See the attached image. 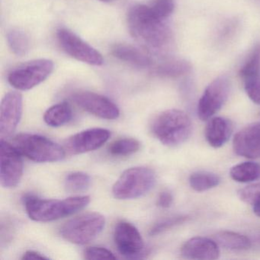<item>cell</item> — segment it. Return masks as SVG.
Listing matches in <instances>:
<instances>
[{"label": "cell", "instance_id": "32", "mask_svg": "<svg viewBox=\"0 0 260 260\" xmlns=\"http://www.w3.org/2000/svg\"><path fill=\"white\" fill-rule=\"evenodd\" d=\"M85 258L89 260L93 259H115L116 257L109 249L98 246H92L85 250Z\"/></svg>", "mask_w": 260, "mask_h": 260}, {"label": "cell", "instance_id": "1", "mask_svg": "<svg viewBox=\"0 0 260 260\" xmlns=\"http://www.w3.org/2000/svg\"><path fill=\"white\" fill-rule=\"evenodd\" d=\"M129 29L134 37L147 46L160 48L170 39L171 33L164 20L156 17L145 5H135L127 15Z\"/></svg>", "mask_w": 260, "mask_h": 260}, {"label": "cell", "instance_id": "16", "mask_svg": "<svg viewBox=\"0 0 260 260\" xmlns=\"http://www.w3.org/2000/svg\"><path fill=\"white\" fill-rule=\"evenodd\" d=\"M181 254L189 259H217L220 256L218 244L206 237H193L184 243Z\"/></svg>", "mask_w": 260, "mask_h": 260}, {"label": "cell", "instance_id": "14", "mask_svg": "<svg viewBox=\"0 0 260 260\" xmlns=\"http://www.w3.org/2000/svg\"><path fill=\"white\" fill-rule=\"evenodd\" d=\"M110 136V132L107 129H88L68 138L65 141L64 149L71 154L87 153L100 148L107 142Z\"/></svg>", "mask_w": 260, "mask_h": 260}, {"label": "cell", "instance_id": "8", "mask_svg": "<svg viewBox=\"0 0 260 260\" xmlns=\"http://www.w3.org/2000/svg\"><path fill=\"white\" fill-rule=\"evenodd\" d=\"M231 83L226 77H220L211 82L205 89L198 105V116L207 121L217 113L229 96Z\"/></svg>", "mask_w": 260, "mask_h": 260}, {"label": "cell", "instance_id": "7", "mask_svg": "<svg viewBox=\"0 0 260 260\" xmlns=\"http://www.w3.org/2000/svg\"><path fill=\"white\" fill-rule=\"evenodd\" d=\"M54 63L48 59L27 62L10 73V84L19 90H29L45 81L54 71Z\"/></svg>", "mask_w": 260, "mask_h": 260}, {"label": "cell", "instance_id": "2", "mask_svg": "<svg viewBox=\"0 0 260 260\" xmlns=\"http://www.w3.org/2000/svg\"><path fill=\"white\" fill-rule=\"evenodd\" d=\"M90 202L89 196H74L63 200L42 199L35 196L24 198L25 210L30 218L36 221H52L71 215L86 208Z\"/></svg>", "mask_w": 260, "mask_h": 260}, {"label": "cell", "instance_id": "29", "mask_svg": "<svg viewBox=\"0 0 260 260\" xmlns=\"http://www.w3.org/2000/svg\"><path fill=\"white\" fill-rule=\"evenodd\" d=\"M188 215H176L173 217H167L160 221L156 223L153 228L150 229V234L151 236H156L162 234L165 231H169L175 226L182 224L189 220Z\"/></svg>", "mask_w": 260, "mask_h": 260}, {"label": "cell", "instance_id": "34", "mask_svg": "<svg viewBox=\"0 0 260 260\" xmlns=\"http://www.w3.org/2000/svg\"><path fill=\"white\" fill-rule=\"evenodd\" d=\"M22 259L30 260V259H48V257L42 255L40 252H36V251L29 250L27 251L26 252L24 253L22 256Z\"/></svg>", "mask_w": 260, "mask_h": 260}, {"label": "cell", "instance_id": "17", "mask_svg": "<svg viewBox=\"0 0 260 260\" xmlns=\"http://www.w3.org/2000/svg\"><path fill=\"white\" fill-rule=\"evenodd\" d=\"M233 132V124L228 118H211L205 128V138L210 146L219 148L226 144Z\"/></svg>", "mask_w": 260, "mask_h": 260}, {"label": "cell", "instance_id": "13", "mask_svg": "<svg viewBox=\"0 0 260 260\" xmlns=\"http://www.w3.org/2000/svg\"><path fill=\"white\" fill-rule=\"evenodd\" d=\"M77 106L95 116L104 119H116L119 117L118 106L104 95L95 92H79L73 95Z\"/></svg>", "mask_w": 260, "mask_h": 260}, {"label": "cell", "instance_id": "27", "mask_svg": "<svg viewBox=\"0 0 260 260\" xmlns=\"http://www.w3.org/2000/svg\"><path fill=\"white\" fill-rule=\"evenodd\" d=\"M141 144L133 138H123L112 143L109 147V152L113 156H127L139 150Z\"/></svg>", "mask_w": 260, "mask_h": 260}, {"label": "cell", "instance_id": "5", "mask_svg": "<svg viewBox=\"0 0 260 260\" xmlns=\"http://www.w3.org/2000/svg\"><path fill=\"white\" fill-rule=\"evenodd\" d=\"M156 184L154 172L147 167H133L123 172L114 184L112 194L115 199H137L147 194Z\"/></svg>", "mask_w": 260, "mask_h": 260}, {"label": "cell", "instance_id": "18", "mask_svg": "<svg viewBox=\"0 0 260 260\" xmlns=\"http://www.w3.org/2000/svg\"><path fill=\"white\" fill-rule=\"evenodd\" d=\"M112 54L122 61L140 68H148L152 64L151 57L148 54L131 45H115L112 48Z\"/></svg>", "mask_w": 260, "mask_h": 260}, {"label": "cell", "instance_id": "31", "mask_svg": "<svg viewBox=\"0 0 260 260\" xmlns=\"http://www.w3.org/2000/svg\"><path fill=\"white\" fill-rule=\"evenodd\" d=\"M174 0H154L150 8L154 16L164 20L174 10Z\"/></svg>", "mask_w": 260, "mask_h": 260}, {"label": "cell", "instance_id": "4", "mask_svg": "<svg viewBox=\"0 0 260 260\" xmlns=\"http://www.w3.org/2000/svg\"><path fill=\"white\" fill-rule=\"evenodd\" d=\"M13 145L21 154L35 162H56L65 156L64 148L41 135L20 134L15 137Z\"/></svg>", "mask_w": 260, "mask_h": 260}, {"label": "cell", "instance_id": "6", "mask_svg": "<svg viewBox=\"0 0 260 260\" xmlns=\"http://www.w3.org/2000/svg\"><path fill=\"white\" fill-rule=\"evenodd\" d=\"M105 224L106 219L100 213H86L68 220L60 229V234L70 243L86 244L101 234Z\"/></svg>", "mask_w": 260, "mask_h": 260}, {"label": "cell", "instance_id": "35", "mask_svg": "<svg viewBox=\"0 0 260 260\" xmlns=\"http://www.w3.org/2000/svg\"><path fill=\"white\" fill-rule=\"evenodd\" d=\"M250 240L252 242V245L253 243L255 246L260 247V228L254 233L252 238H250Z\"/></svg>", "mask_w": 260, "mask_h": 260}, {"label": "cell", "instance_id": "20", "mask_svg": "<svg viewBox=\"0 0 260 260\" xmlns=\"http://www.w3.org/2000/svg\"><path fill=\"white\" fill-rule=\"evenodd\" d=\"M73 117L72 109L67 103H58L46 111L44 119L48 125L60 127L71 121Z\"/></svg>", "mask_w": 260, "mask_h": 260}, {"label": "cell", "instance_id": "28", "mask_svg": "<svg viewBox=\"0 0 260 260\" xmlns=\"http://www.w3.org/2000/svg\"><path fill=\"white\" fill-rule=\"evenodd\" d=\"M260 73V44L252 50L240 71L242 79Z\"/></svg>", "mask_w": 260, "mask_h": 260}, {"label": "cell", "instance_id": "21", "mask_svg": "<svg viewBox=\"0 0 260 260\" xmlns=\"http://www.w3.org/2000/svg\"><path fill=\"white\" fill-rule=\"evenodd\" d=\"M231 177L236 182H249L260 179V164L255 162H244L237 164L230 171Z\"/></svg>", "mask_w": 260, "mask_h": 260}, {"label": "cell", "instance_id": "23", "mask_svg": "<svg viewBox=\"0 0 260 260\" xmlns=\"http://www.w3.org/2000/svg\"><path fill=\"white\" fill-rule=\"evenodd\" d=\"M190 186L196 191H205L215 188L220 184V179L215 173L199 171L190 176Z\"/></svg>", "mask_w": 260, "mask_h": 260}, {"label": "cell", "instance_id": "30", "mask_svg": "<svg viewBox=\"0 0 260 260\" xmlns=\"http://www.w3.org/2000/svg\"><path fill=\"white\" fill-rule=\"evenodd\" d=\"M244 88L249 98L260 106V73L243 79Z\"/></svg>", "mask_w": 260, "mask_h": 260}, {"label": "cell", "instance_id": "25", "mask_svg": "<svg viewBox=\"0 0 260 260\" xmlns=\"http://www.w3.org/2000/svg\"><path fill=\"white\" fill-rule=\"evenodd\" d=\"M7 41L12 51L18 56H23L29 50V39L23 31L12 29L7 34Z\"/></svg>", "mask_w": 260, "mask_h": 260}, {"label": "cell", "instance_id": "36", "mask_svg": "<svg viewBox=\"0 0 260 260\" xmlns=\"http://www.w3.org/2000/svg\"><path fill=\"white\" fill-rule=\"evenodd\" d=\"M102 2H110L111 0H100Z\"/></svg>", "mask_w": 260, "mask_h": 260}, {"label": "cell", "instance_id": "11", "mask_svg": "<svg viewBox=\"0 0 260 260\" xmlns=\"http://www.w3.org/2000/svg\"><path fill=\"white\" fill-rule=\"evenodd\" d=\"M114 240L118 250L127 258H141L146 254L145 245L138 230L132 223L118 222L114 232Z\"/></svg>", "mask_w": 260, "mask_h": 260}, {"label": "cell", "instance_id": "26", "mask_svg": "<svg viewBox=\"0 0 260 260\" xmlns=\"http://www.w3.org/2000/svg\"><path fill=\"white\" fill-rule=\"evenodd\" d=\"M238 196L243 202L250 205L253 212L260 217V182L239 190Z\"/></svg>", "mask_w": 260, "mask_h": 260}, {"label": "cell", "instance_id": "22", "mask_svg": "<svg viewBox=\"0 0 260 260\" xmlns=\"http://www.w3.org/2000/svg\"><path fill=\"white\" fill-rule=\"evenodd\" d=\"M191 70L189 62L182 59L167 60L156 67L155 73L161 77H176L188 74Z\"/></svg>", "mask_w": 260, "mask_h": 260}, {"label": "cell", "instance_id": "10", "mask_svg": "<svg viewBox=\"0 0 260 260\" xmlns=\"http://www.w3.org/2000/svg\"><path fill=\"white\" fill-rule=\"evenodd\" d=\"M57 36L62 49L73 58L93 66L103 65L104 60L102 54L75 33L66 28H60Z\"/></svg>", "mask_w": 260, "mask_h": 260}, {"label": "cell", "instance_id": "19", "mask_svg": "<svg viewBox=\"0 0 260 260\" xmlns=\"http://www.w3.org/2000/svg\"><path fill=\"white\" fill-rule=\"evenodd\" d=\"M213 240L218 244L230 250L243 251L252 246L250 238L232 231H220L214 234Z\"/></svg>", "mask_w": 260, "mask_h": 260}, {"label": "cell", "instance_id": "24", "mask_svg": "<svg viewBox=\"0 0 260 260\" xmlns=\"http://www.w3.org/2000/svg\"><path fill=\"white\" fill-rule=\"evenodd\" d=\"M91 177L83 172H73L67 175L64 179V187L69 192H81L90 186Z\"/></svg>", "mask_w": 260, "mask_h": 260}, {"label": "cell", "instance_id": "33", "mask_svg": "<svg viewBox=\"0 0 260 260\" xmlns=\"http://www.w3.org/2000/svg\"><path fill=\"white\" fill-rule=\"evenodd\" d=\"M173 202V196L171 192L164 191L159 194L157 200V205L160 208H168L171 206Z\"/></svg>", "mask_w": 260, "mask_h": 260}, {"label": "cell", "instance_id": "3", "mask_svg": "<svg viewBox=\"0 0 260 260\" xmlns=\"http://www.w3.org/2000/svg\"><path fill=\"white\" fill-rule=\"evenodd\" d=\"M192 124L188 115L179 109L159 114L152 124V132L164 145L176 147L189 138Z\"/></svg>", "mask_w": 260, "mask_h": 260}, {"label": "cell", "instance_id": "15", "mask_svg": "<svg viewBox=\"0 0 260 260\" xmlns=\"http://www.w3.org/2000/svg\"><path fill=\"white\" fill-rule=\"evenodd\" d=\"M233 147L237 155L249 159L260 157V122L243 127L234 138Z\"/></svg>", "mask_w": 260, "mask_h": 260}, {"label": "cell", "instance_id": "9", "mask_svg": "<svg viewBox=\"0 0 260 260\" xmlns=\"http://www.w3.org/2000/svg\"><path fill=\"white\" fill-rule=\"evenodd\" d=\"M23 174L21 153L6 140L0 141V182L4 188H13L20 182Z\"/></svg>", "mask_w": 260, "mask_h": 260}, {"label": "cell", "instance_id": "12", "mask_svg": "<svg viewBox=\"0 0 260 260\" xmlns=\"http://www.w3.org/2000/svg\"><path fill=\"white\" fill-rule=\"evenodd\" d=\"M23 102L19 92H10L3 99L0 106V138H10L16 131L22 115Z\"/></svg>", "mask_w": 260, "mask_h": 260}]
</instances>
